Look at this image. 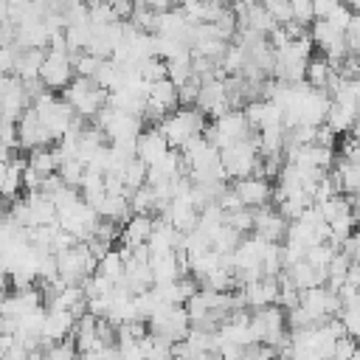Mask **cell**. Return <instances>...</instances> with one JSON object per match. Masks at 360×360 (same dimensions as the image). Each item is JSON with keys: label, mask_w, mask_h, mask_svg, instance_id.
Segmentation results:
<instances>
[{"label": "cell", "mask_w": 360, "mask_h": 360, "mask_svg": "<svg viewBox=\"0 0 360 360\" xmlns=\"http://www.w3.org/2000/svg\"><path fill=\"white\" fill-rule=\"evenodd\" d=\"M197 93H200V79H197V76H188L186 82L177 84V104H180V107L197 104Z\"/></svg>", "instance_id": "32"}, {"label": "cell", "mask_w": 360, "mask_h": 360, "mask_svg": "<svg viewBox=\"0 0 360 360\" xmlns=\"http://www.w3.org/2000/svg\"><path fill=\"white\" fill-rule=\"evenodd\" d=\"M11 340H14V335H6V332H0V357H6V352H8Z\"/></svg>", "instance_id": "39"}, {"label": "cell", "mask_w": 360, "mask_h": 360, "mask_svg": "<svg viewBox=\"0 0 360 360\" xmlns=\"http://www.w3.org/2000/svg\"><path fill=\"white\" fill-rule=\"evenodd\" d=\"M250 332L259 343L276 346L281 340H287V318H284V307L281 304H267V307H256L250 315Z\"/></svg>", "instance_id": "5"}, {"label": "cell", "mask_w": 360, "mask_h": 360, "mask_svg": "<svg viewBox=\"0 0 360 360\" xmlns=\"http://www.w3.org/2000/svg\"><path fill=\"white\" fill-rule=\"evenodd\" d=\"M284 273L290 276V281H292L298 290H307V287H315V284H326V270L312 267L307 259L292 262L290 267H284Z\"/></svg>", "instance_id": "20"}, {"label": "cell", "mask_w": 360, "mask_h": 360, "mask_svg": "<svg viewBox=\"0 0 360 360\" xmlns=\"http://www.w3.org/2000/svg\"><path fill=\"white\" fill-rule=\"evenodd\" d=\"M290 8H292V20L301 22V25H309L315 20L312 0H290Z\"/></svg>", "instance_id": "35"}, {"label": "cell", "mask_w": 360, "mask_h": 360, "mask_svg": "<svg viewBox=\"0 0 360 360\" xmlns=\"http://www.w3.org/2000/svg\"><path fill=\"white\" fill-rule=\"evenodd\" d=\"M155 228V217L152 214H129V219L121 225V245H146L149 233Z\"/></svg>", "instance_id": "18"}, {"label": "cell", "mask_w": 360, "mask_h": 360, "mask_svg": "<svg viewBox=\"0 0 360 360\" xmlns=\"http://www.w3.org/2000/svg\"><path fill=\"white\" fill-rule=\"evenodd\" d=\"M96 270L98 273H104L107 278H112V281H118L121 276H124V256H121V250H107L101 259H98V264H96Z\"/></svg>", "instance_id": "29"}, {"label": "cell", "mask_w": 360, "mask_h": 360, "mask_svg": "<svg viewBox=\"0 0 360 360\" xmlns=\"http://www.w3.org/2000/svg\"><path fill=\"white\" fill-rule=\"evenodd\" d=\"M219 160H222V166H225L228 180H236V177H245V174H259V160H262V155H259L256 135L222 146V149H219Z\"/></svg>", "instance_id": "3"}, {"label": "cell", "mask_w": 360, "mask_h": 360, "mask_svg": "<svg viewBox=\"0 0 360 360\" xmlns=\"http://www.w3.org/2000/svg\"><path fill=\"white\" fill-rule=\"evenodd\" d=\"M231 188L239 197V202L248 208H262V205L273 202V183H267V177H262V174L236 177Z\"/></svg>", "instance_id": "9"}, {"label": "cell", "mask_w": 360, "mask_h": 360, "mask_svg": "<svg viewBox=\"0 0 360 360\" xmlns=\"http://www.w3.org/2000/svg\"><path fill=\"white\" fill-rule=\"evenodd\" d=\"M332 172L338 174L343 194H360V163H357V160L338 158L335 166H332Z\"/></svg>", "instance_id": "26"}, {"label": "cell", "mask_w": 360, "mask_h": 360, "mask_svg": "<svg viewBox=\"0 0 360 360\" xmlns=\"http://www.w3.org/2000/svg\"><path fill=\"white\" fill-rule=\"evenodd\" d=\"M248 124L253 129H262V127H270V124H281V107L270 98H253L242 107Z\"/></svg>", "instance_id": "16"}, {"label": "cell", "mask_w": 360, "mask_h": 360, "mask_svg": "<svg viewBox=\"0 0 360 360\" xmlns=\"http://www.w3.org/2000/svg\"><path fill=\"white\" fill-rule=\"evenodd\" d=\"M76 354H79V349H76L73 335H68V338L53 340V343L45 346V357H51V360H70V357H76Z\"/></svg>", "instance_id": "31"}, {"label": "cell", "mask_w": 360, "mask_h": 360, "mask_svg": "<svg viewBox=\"0 0 360 360\" xmlns=\"http://www.w3.org/2000/svg\"><path fill=\"white\" fill-rule=\"evenodd\" d=\"M262 6L273 14V20L278 22V25H284V22H292V8H290V0H262Z\"/></svg>", "instance_id": "33"}, {"label": "cell", "mask_w": 360, "mask_h": 360, "mask_svg": "<svg viewBox=\"0 0 360 360\" xmlns=\"http://www.w3.org/2000/svg\"><path fill=\"white\" fill-rule=\"evenodd\" d=\"M298 304H301L315 321H323V318H329V315H338L340 307H343V304H340V295H338L332 287H326V284H315V287L301 290Z\"/></svg>", "instance_id": "8"}, {"label": "cell", "mask_w": 360, "mask_h": 360, "mask_svg": "<svg viewBox=\"0 0 360 360\" xmlns=\"http://www.w3.org/2000/svg\"><path fill=\"white\" fill-rule=\"evenodd\" d=\"M25 205H28L31 228H34V225H51V222H56V205H53V200H51L48 191H42V188H28Z\"/></svg>", "instance_id": "17"}, {"label": "cell", "mask_w": 360, "mask_h": 360, "mask_svg": "<svg viewBox=\"0 0 360 360\" xmlns=\"http://www.w3.org/2000/svg\"><path fill=\"white\" fill-rule=\"evenodd\" d=\"M332 73H335V68L329 65V59H326L323 53H321V56H309V59H307V68H304V82H307L309 87H323V90H326Z\"/></svg>", "instance_id": "25"}, {"label": "cell", "mask_w": 360, "mask_h": 360, "mask_svg": "<svg viewBox=\"0 0 360 360\" xmlns=\"http://www.w3.org/2000/svg\"><path fill=\"white\" fill-rule=\"evenodd\" d=\"M225 222L231 228H236L239 233H250L253 231V208H248V205L231 208V211H225Z\"/></svg>", "instance_id": "30"}, {"label": "cell", "mask_w": 360, "mask_h": 360, "mask_svg": "<svg viewBox=\"0 0 360 360\" xmlns=\"http://www.w3.org/2000/svg\"><path fill=\"white\" fill-rule=\"evenodd\" d=\"M110 6H112L118 20H129L132 11H135V0H110Z\"/></svg>", "instance_id": "37"}, {"label": "cell", "mask_w": 360, "mask_h": 360, "mask_svg": "<svg viewBox=\"0 0 360 360\" xmlns=\"http://www.w3.org/2000/svg\"><path fill=\"white\" fill-rule=\"evenodd\" d=\"M56 273L65 284H82L98 264V259L90 253L87 242H73L65 250H56Z\"/></svg>", "instance_id": "4"}, {"label": "cell", "mask_w": 360, "mask_h": 360, "mask_svg": "<svg viewBox=\"0 0 360 360\" xmlns=\"http://www.w3.org/2000/svg\"><path fill=\"white\" fill-rule=\"evenodd\" d=\"M146 169H149V166H146L138 155H132L129 160H124V163H121V169H118V172H121V180H124V186H127V194H132L138 186H143V183H146Z\"/></svg>", "instance_id": "27"}, {"label": "cell", "mask_w": 360, "mask_h": 360, "mask_svg": "<svg viewBox=\"0 0 360 360\" xmlns=\"http://www.w3.org/2000/svg\"><path fill=\"white\" fill-rule=\"evenodd\" d=\"M79 194H82V200L84 202H90L93 208L104 200V172H96V169H87L84 166V174H82V180H79Z\"/></svg>", "instance_id": "24"}, {"label": "cell", "mask_w": 360, "mask_h": 360, "mask_svg": "<svg viewBox=\"0 0 360 360\" xmlns=\"http://www.w3.org/2000/svg\"><path fill=\"white\" fill-rule=\"evenodd\" d=\"M354 349H357V338H352V335H338L335 343H332V357H338V360L354 357Z\"/></svg>", "instance_id": "34"}, {"label": "cell", "mask_w": 360, "mask_h": 360, "mask_svg": "<svg viewBox=\"0 0 360 360\" xmlns=\"http://www.w3.org/2000/svg\"><path fill=\"white\" fill-rule=\"evenodd\" d=\"M242 236H245V233H239L236 228H231L228 222H222V225L211 233V239H208V242H211V248H214L217 253H231V250L239 245V239H242Z\"/></svg>", "instance_id": "28"}, {"label": "cell", "mask_w": 360, "mask_h": 360, "mask_svg": "<svg viewBox=\"0 0 360 360\" xmlns=\"http://www.w3.org/2000/svg\"><path fill=\"white\" fill-rule=\"evenodd\" d=\"M352 14H354V11H352L346 3H338V6H335V8H332L326 17H323V20H329L335 28L346 31V28H349V22H352Z\"/></svg>", "instance_id": "36"}, {"label": "cell", "mask_w": 360, "mask_h": 360, "mask_svg": "<svg viewBox=\"0 0 360 360\" xmlns=\"http://www.w3.org/2000/svg\"><path fill=\"white\" fill-rule=\"evenodd\" d=\"M239 292H242V298H245V307H250V309L276 304V295H278V278H276V276H259V278L248 281L245 287H239Z\"/></svg>", "instance_id": "13"}, {"label": "cell", "mask_w": 360, "mask_h": 360, "mask_svg": "<svg viewBox=\"0 0 360 360\" xmlns=\"http://www.w3.org/2000/svg\"><path fill=\"white\" fill-rule=\"evenodd\" d=\"M107 96H110V90L98 87L90 76H73V79L65 84V90H62V98H65V101L73 107V112L82 115L84 121H93V115L107 104Z\"/></svg>", "instance_id": "2"}, {"label": "cell", "mask_w": 360, "mask_h": 360, "mask_svg": "<svg viewBox=\"0 0 360 360\" xmlns=\"http://www.w3.org/2000/svg\"><path fill=\"white\" fill-rule=\"evenodd\" d=\"M357 118V107L354 104H340V101H332L329 110H326V118L323 124L335 132V135H349L352 132V124Z\"/></svg>", "instance_id": "21"}, {"label": "cell", "mask_w": 360, "mask_h": 360, "mask_svg": "<svg viewBox=\"0 0 360 360\" xmlns=\"http://www.w3.org/2000/svg\"><path fill=\"white\" fill-rule=\"evenodd\" d=\"M76 76L73 70V59L68 51H59V48H48L45 51V59H42V68H39V79L48 90H62L70 79Z\"/></svg>", "instance_id": "6"}, {"label": "cell", "mask_w": 360, "mask_h": 360, "mask_svg": "<svg viewBox=\"0 0 360 360\" xmlns=\"http://www.w3.org/2000/svg\"><path fill=\"white\" fill-rule=\"evenodd\" d=\"M169 149H172V146H169V141L163 138V132L158 129V124H155V127H143V129L138 132V138H135V155H138L146 166H152L155 160H160Z\"/></svg>", "instance_id": "12"}, {"label": "cell", "mask_w": 360, "mask_h": 360, "mask_svg": "<svg viewBox=\"0 0 360 360\" xmlns=\"http://www.w3.org/2000/svg\"><path fill=\"white\" fill-rule=\"evenodd\" d=\"M98 217L104 219H112V222H127L129 214H132V205H129V197L127 194H104V200L96 205Z\"/></svg>", "instance_id": "23"}, {"label": "cell", "mask_w": 360, "mask_h": 360, "mask_svg": "<svg viewBox=\"0 0 360 360\" xmlns=\"http://www.w3.org/2000/svg\"><path fill=\"white\" fill-rule=\"evenodd\" d=\"M287 225H290V219L281 217L278 208H270V205L253 208V233L262 236L264 242H284Z\"/></svg>", "instance_id": "10"}, {"label": "cell", "mask_w": 360, "mask_h": 360, "mask_svg": "<svg viewBox=\"0 0 360 360\" xmlns=\"http://www.w3.org/2000/svg\"><path fill=\"white\" fill-rule=\"evenodd\" d=\"M73 321H76L73 312H68V309H48L45 307V321H42V329H39L42 346L68 338L73 332Z\"/></svg>", "instance_id": "15"}, {"label": "cell", "mask_w": 360, "mask_h": 360, "mask_svg": "<svg viewBox=\"0 0 360 360\" xmlns=\"http://www.w3.org/2000/svg\"><path fill=\"white\" fill-rule=\"evenodd\" d=\"M45 51H48V48H22V51L14 56L11 73H14L17 79H37V76H39V68H42V59H45Z\"/></svg>", "instance_id": "22"}, {"label": "cell", "mask_w": 360, "mask_h": 360, "mask_svg": "<svg viewBox=\"0 0 360 360\" xmlns=\"http://www.w3.org/2000/svg\"><path fill=\"white\" fill-rule=\"evenodd\" d=\"M149 267H152L155 284L174 281V278H180V276L186 273V267H183L177 250H149Z\"/></svg>", "instance_id": "14"}, {"label": "cell", "mask_w": 360, "mask_h": 360, "mask_svg": "<svg viewBox=\"0 0 360 360\" xmlns=\"http://www.w3.org/2000/svg\"><path fill=\"white\" fill-rule=\"evenodd\" d=\"M56 138L51 135V129L42 124V118L37 115L34 107H25L17 118V146L20 149H37V146H51Z\"/></svg>", "instance_id": "7"}, {"label": "cell", "mask_w": 360, "mask_h": 360, "mask_svg": "<svg viewBox=\"0 0 360 360\" xmlns=\"http://www.w3.org/2000/svg\"><path fill=\"white\" fill-rule=\"evenodd\" d=\"M0 121H3V115H0Z\"/></svg>", "instance_id": "41"}, {"label": "cell", "mask_w": 360, "mask_h": 360, "mask_svg": "<svg viewBox=\"0 0 360 360\" xmlns=\"http://www.w3.org/2000/svg\"><path fill=\"white\" fill-rule=\"evenodd\" d=\"M208 115L197 107V104H188V107H174V110H169L160 121H158V129L163 132V138L169 141V146L172 149H180L188 138H194V135H200L202 129H205V121Z\"/></svg>", "instance_id": "1"}, {"label": "cell", "mask_w": 360, "mask_h": 360, "mask_svg": "<svg viewBox=\"0 0 360 360\" xmlns=\"http://www.w3.org/2000/svg\"><path fill=\"white\" fill-rule=\"evenodd\" d=\"M340 0H312V8H315V17H326Z\"/></svg>", "instance_id": "38"}, {"label": "cell", "mask_w": 360, "mask_h": 360, "mask_svg": "<svg viewBox=\"0 0 360 360\" xmlns=\"http://www.w3.org/2000/svg\"><path fill=\"white\" fill-rule=\"evenodd\" d=\"M8 14H11L8 0H0V22H3V20H8Z\"/></svg>", "instance_id": "40"}, {"label": "cell", "mask_w": 360, "mask_h": 360, "mask_svg": "<svg viewBox=\"0 0 360 360\" xmlns=\"http://www.w3.org/2000/svg\"><path fill=\"white\" fill-rule=\"evenodd\" d=\"M197 107H200L205 115H211V118H217V115H222L225 110H231V101H228V93H225V79L211 76V79L200 82Z\"/></svg>", "instance_id": "11"}, {"label": "cell", "mask_w": 360, "mask_h": 360, "mask_svg": "<svg viewBox=\"0 0 360 360\" xmlns=\"http://www.w3.org/2000/svg\"><path fill=\"white\" fill-rule=\"evenodd\" d=\"M25 107H31V98H28L25 90H22V79H17V76L11 73V84L6 87V93H3V98H0V115L17 121Z\"/></svg>", "instance_id": "19"}]
</instances>
